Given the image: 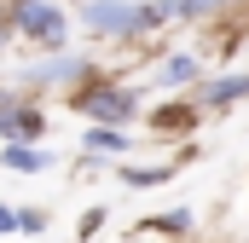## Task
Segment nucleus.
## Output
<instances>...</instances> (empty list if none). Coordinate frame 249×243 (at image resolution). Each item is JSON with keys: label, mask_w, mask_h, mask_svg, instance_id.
I'll return each instance as SVG.
<instances>
[{"label": "nucleus", "mask_w": 249, "mask_h": 243, "mask_svg": "<svg viewBox=\"0 0 249 243\" xmlns=\"http://www.w3.org/2000/svg\"><path fill=\"white\" fill-rule=\"evenodd\" d=\"M87 29H99V35H139V6L99 0V6H87Z\"/></svg>", "instance_id": "f03ea898"}, {"label": "nucleus", "mask_w": 249, "mask_h": 243, "mask_svg": "<svg viewBox=\"0 0 249 243\" xmlns=\"http://www.w3.org/2000/svg\"><path fill=\"white\" fill-rule=\"evenodd\" d=\"M232 99H249V75H220L214 87H203V104H232Z\"/></svg>", "instance_id": "20e7f679"}, {"label": "nucleus", "mask_w": 249, "mask_h": 243, "mask_svg": "<svg viewBox=\"0 0 249 243\" xmlns=\"http://www.w3.org/2000/svg\"><path fill=\"white\" fill-rule=\"evenodd\" d=\"M18 29L35 35V41H58L64 35V12L53 0H23V6H18Z\"/></svg>", "instance_id": "f257e3e1"}, {"label": "nucleus", "mask_w": 249, "mask_h": 243, "mask_svg": "<svg viewBox=\"0 0 249 243\" xmlns=\"http://www.w3.org/2000/svg\"><path fill=\"white\" fill-rule=\"evenodd\" d=\"M81 110H87V116H99V122H127V116H133V99L105 87V93H87V99H81Z\"/></svg>", "instance_id": "7ed1b4c3"}, {"label": "nucleus", "mask_w": 249, "mask_h": 243, "mask_svg": "<svg viewBox=\"0 0 249 243\" xmlns=\"http://www.w3.org/2000/svg\"><path fill=\"white\" fill-rule=\"evenodd\" d=\"M0 168L35 174V168H47V151H29V145H6V151H0Z\"/></svg>", "instance_id": "39448f33"}, {"label": "nucleus", "mask_w": 249, "mask_h": 243, "mask_svg": "<svg viewBox=\"0 0 249 243\" xmlns=\"http://www.w3.org/2000/svg\"><path fill=\"white\" fill-rule=\"evenodd\" d=\"M191 75H197V58H191V52H180V58L162 64V87H186Z\"/></svg>", "instance_id": "423d86ee"}, {"label": "nucleus", "mask_w": 249, "mask_h": 243, "mask_svg": "<svg viewBox=\"0 0 249 243\" xmlns=\"http://www.w3.org/2000/svg\"><path fill=\"white\" fill-rule=\"evenodd\" d=\"M209 6H220V0H180V12H186V17H203Z\"/></svg>", "instance_id": "6e6552de"}, {"label": "nucleus", "mask_w": 249, "mask_h": 243, "mask_svg": "<svg viewBox=\"0 0 249 243\" xmlns=\"http://www.w3.org/2000/svg\"><path fill=\"white\" fill-rule=\"evenodd\" d=\"M12 226H18V214H12V208H0V232H12Z\"/></svg>", "instance_id": "1a4fd4ad"}, {"label": "nucleus", "mask_w": 249, "mask_h": 243, "mask_svg": "<svg viewBox=\"0 0 249 243\" xmlns=\"http://www.w3.org/2000/svg\"><path fill=\"white\" fill-rule=\"evenodd\" d=\"M87 151H127L122 127H93V133H87Z\"/></svg>", "instance_id": "0eeeda50"}]
</instances>
